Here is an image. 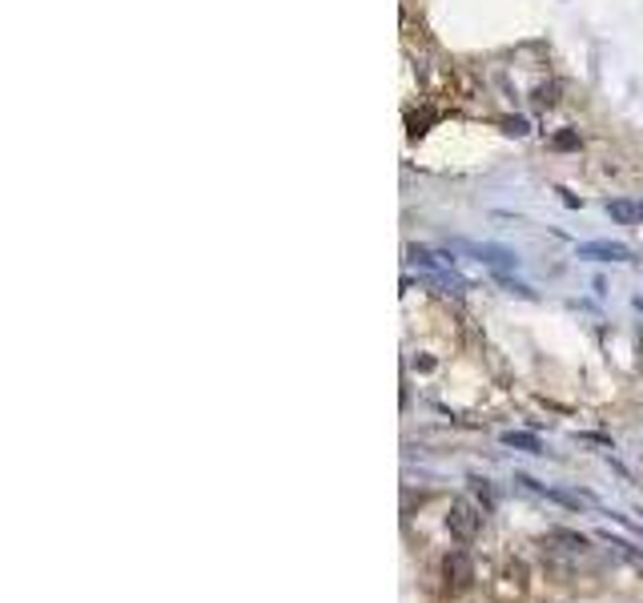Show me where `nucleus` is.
<instances>
[{
	"label": "nucleus",
	"mask_w": 643,
	"mask_h": 603,
	"mask_svg": "<svg viewBox=\"0 0 643 603\" xmlns=\"http://www.w3.org/2000/svg\"><path fill=\"white\" fill-rule=\"evenodd\" d=\"M470 254H478L487 266H495V269H503V266H515L519 257L510 254V249H503V246H466Z\"/></svg>",
	"instance_id": "nucleus-4"
},
{
	"label": "nucleus",
	"mask_w": 643,
	"mask_h": 603,
	"mask_svg": "<svg viewBox=\"0 0 643 603\" xmlns=\"http://www.w3.org/2000/svg\"><path fill=\"white\" fill-rule=\"evenodd\" d=\"M446 527H451V535L455 539H475V527H478V515L470 511V507H466V502H455V507H451V519H446Z\"/></svg>",
	"instance_id": "nucleus-3"
},
{
	"label": "nucleus",
	"mask_w": 643,
	"mask_h": 603,
	"mask_svg": "<svg viewBox=\"0 0 643 603\" xmlns=\"http://www.w3.org/2000/svg\"><path fill=\"white\" fill-rule=\"evenodd\" d=\"M607 217H611V222H619V225H635V222H639V205H635V201L615 197V201H607Z\"/></svg>",
	"instance_id": "nucleus-5"
},
{
	"label": "nucleus",
	"mask_w": 643,
	"mask_h": 603,
	"mask_svg": "<svg viewBox=\"0 0 643 603\" xmlns=\"http://www.w3.org/2000/svg\"><path fill=\"white\" fill-rule=\"evenodd\" d=\"M503 443H507V447H523V450H539V438L535 435H515V431H510V435H503Z\"/></svg>",
	"instance_id": "nucleus-6"
},
{
	"label": "nucleus",
	"mask_w": 643,
	"mask_h": 603,
	"mask_svg": "<svg viewBox=\"0 0 643 603\" xmlns=\"http://www.w3.org/2000/svg\"><path fill=\"white\" fill-rule=\"evenodd\" d=\"M639 217H643V205H639Z\"/></svg>",
	"instance_id": "nucleus-9"
},
{
	"label": "nucleus",
	"mask_w": 643,
	"mask_h": 603,
	"mask_svg": "<svg viewBox=\"0 0 643 603\" xmlns=\"http://www.w3.org/2000/svg\"><path fill=\"white\" fill-rule=\"evenodd\" d=\"M579 257H591V262H632V249L619 246V242H583Z\"/></svg>",
	"instance_id": "nucleus-1"
},
{
	"label": "nucleus",
	"mask_w": 643,
	"mask_h": 603,
	"mask_svg": "<svg viewBox=\"0 0 643 603\" xmlns=\"http://www.w3.org/2000/svg\"><path fill=\"white\" fill-rule=\"evenodd\" d=\"M555 145H559V149H579V137L571 133V129H567V133H559V137H555Z\"/></svg>",
	"instance_id": "nucleus-8"
},
{
	"label": "nucleus",
	"mask_w": 643,
	"mask_h": 603,
	"mask_svg": "<svg viewBox=\"0 0 643 603\" xmlns=\"http://www.w3.org/2000/svg\"><path fill=\"white\" fill-rule=\"evenodd\" d=\"M443 571H446V583H451V587H466V583L475 579V567H470L466 551H451V555L443 559Z\"/></svg>",
	"instance_id": "nucleus-2"
},
{
	"label": "nucleus",
	"mask_w": 643,
	"mask_h": 603,
	"mask_svg": "<svg viewBox=\"0 0 643 603\" xmlns=\"http://www.w3.org/2000/svg\"><path fill=\"white\" fill-rule=\"evenodd\" d=\"M503 129H507V133H527V121H523V117H507V121H503Z\"/></svg>",
	"instance_id": "nucleus-7"
}]
</instances>
